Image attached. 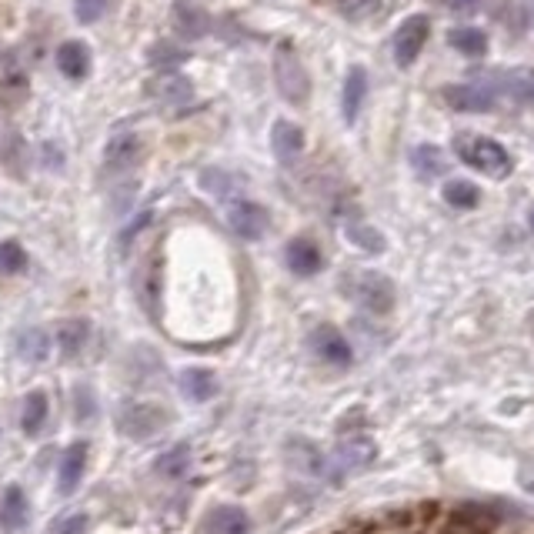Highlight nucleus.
I'll list each match as a JSON object with an SVG mask.
<instances>
[{
    "mask_svg": "<svg viewBox=\"0 0 534 534\" xmlns=\"http://www.w3.org/2000/svg\"><path fill=\"white\" fill-rule=\"evenodd\" d=\"M454 154L461 164H468L471 171H478L494 181H504L511 174V154L504 151L501 141H494L488 134H454Z\"/></svg>",
    "mask_w": 534,
    "mask_h": 534,
    "instance_id": "f257e3e1",
    "label": "nucleus"
},
{
    "mask_svg": "<svg viewBox=\"0 0 534 534\" xmlns=\"http://www.w3.org/2000/svg\"><path fill=\"white\" fill-rule=\"evenodd\" d=\"M274 84H278L281 97L291 107H304L311 97V74L304 67L298 47L291 41H281L274 47Z\"/></svg>",
    "mask_w": 534,
    "mask_h": 534,
    "instance_id": "f03ea898",
    "label": "nucleus"
},
{
    "mask_svg": "<svg viewBox=\"0 0 534 534\" xmlns=\"http://www.w3.org/2000/svg\"><path fill=\"white\" fill-rule=\"evenodd\" d=\"M344 284H348L344 291L351 294L354 304H361L368 314H388L394 308V284L381 271H358Z\"/></svg>",
    "mask_w": 534,
    "mask_h": 534,
    "instance_id": "7ed1b4c3",
    "label": "nucleus"
},
{
    "mask_svg": "<svg viewBox=\"0 0 534 534\" xmlns=\"http://www.w3.org/2000/svg\"><path fill=\"white\" fill-rule=\"evenodd\" d=\"M144 157H147L144 137L134 134V131H121V134H114L104 147V174L127 177L141 167Z\"/></svg>",
    "mask_w": 534,
    "mask_h": 534,
    "instance_id": "20e7f679",
    "label": "nucleus"
},
{
    "mask_svg": "<svg viewBox=\"0 0 534 534\" xmlns=\"http://www.w3.org/2000/svg\"><path fill=\"white\" fill-rule=\"evenodd\" d=\"M117 424H121L124 434L141 441L167 428V411L154 401H124L121 411H117Z\"/></svg>",
    "mask_w": 534,
    "mask_h": 534,
    "instance_id": "39448f33",
    "label": "nucleus"
},
{
    "mask_svg": "<svg viewBox=\"0 0 534 534\" xmlns=\"http://www.w3.org/2000/svg\"><path fill=\"white\" fill-rule=\"evenodd\" d=\"M227 227L241 237V241H261L271 231V214L264 204L251 201V197H234L227 204Z\"/></svg>",
    "mask_w": 534,
    "mask_h": 534,
    "instance_id": "423d86ee",
    "label": "nucleus"
},
{
    "mask_svg": "<svg viewBox=\"0 0 534 534\" xmlns=\"http://www.w3.org/2000/svg\"><path fill=\"white\" fill-rule=\"evenodd\" d=\"M481 84H488L491 91L508 94L511 101L534 111V71L531 67H494V71L478 77Z\"/></svg>",
    "mask_w": 534,
    "mask_h": 534,
    "instance_id": "0eeeda50",
    "label": "nucleus"
},
{
    "mask_svg": "<svg viewBox=\"0 0 534 534\" xmlns=\"http://www.w3.org/2000/svg\"><path fill=\"white\" fill-rule=\"evenodd\" d=\"M431 37V21L428 14H411L408 21H404L398 31H394V61H398V67H411L414 61L421 57L424 44H428Z\"/></svg>",
    "mask_w": 534,
    "mask_h": 534,
    "instance_id": "6e6552de",
    "label": "nucleus"
},
{
    "mask_svg": "<svg viewBox=\"0 0 534 534\" xmlns=\"http://www.w3.org/2000/svg\"><path fill=\"white\" fill-rule=\"evenodd\" d=\"M147 94H154V101L164 107H187L197 97L194 81L177 71V67L174 71H157L151 81H147Z\"/></svg>",
    "mask_w": 534,
    "mask_h": 534,
    "instance_id": "1a4fd4ad",
    "label": "nucleus"
},
{
    "mask_svg": "<svg viewBox=\"0 0 534 534\" xmlns=\"http://www.w3.org/2000/svg\"><path fill=\"white\" fill-rule=\"evenodd\" d=\"M311 348L324 364H331V368H351V361H354L348 338H344L334 324H318V328L311 331Z\"/></svg>",
    "mask_w": 534,
    "mask_h": 534,
    "instance_id": "9d476101",
    "label": "nucleus"
},
{
    "mask_svg": "<svg viewBox=\"0 0 534 534\" xmlns=\"http://www.w3.org/2000/svg\"><path fill=\"white\" fill-rule=\"evenodd\" d=\"M441 94H444V104L461 114H491L494 111V91L481 81L451 84V87H444Z\"/></svg>",
    "mask_w": 534,
    "mask_h": 534,
    "instance_id": "9b49d317",
    "label": "nucleus"
},
{
    "mask_svg": "<svg viewBox=\"0 0 534 534\" xmlns=\"http://www.w3.org/2000/svg\"><path fill=\"white\" fill-rule=\"evenodd\" d=\"M171 27L181 41H201L204 34H211V14H207L197 0H174Z\"/></svg>",
    "mask_w": 534,
    "mask_h": 534,
    "instance_id": "f8f14e48",
    "label": "nucleus"
},
{
    "mask_svg": "<svg viewBox=\"0 0 534 534\" xmlns=\"http://www.w3.org/2000/svg\"><path fill=\"white\" fill-rule=\"evenodd\" d=\"M284 264H288V271L298 274V278H314L324 267V254L311 237H291L288 247H284Z\"/></svg>",
    "mask_w": 534,
    "mask_h": 534,
    "instance_id": "ddd939ff",
    "label": "nucleus"
},
{
    "mask_svg": "<svg viewBox=\"0 0 534 534\" xmlns=\"http://www.w3.org/2000/svg\"><path fill=\"white\" fill-rule=\"evenodd\" d=\"M91 67H94V57H91V47L84 41H64L57 47V71L71 84L87 81V77H91Z\"/></svg>",
    "mask_w": 534,
    "mask_h": 534,
    "instance_id": "4468645a",
    "label": "nucleus"
},
{
    "mask_svg": "<svg viewBox=\"0 0 534 534\" xmlns=\"http://www.w3.org/2000/svg\"><path fill=\"white\" fill-rule=\"evenodd\" d=\"M304 131L294 121H274L271 127V151L274 157H278L281 164H294V161H301V154H304Z\"/></svg>",
    "mask_w": 534,
    "mask_h": 534,
    "instance_id": "2eb2a0df",
    "label": "nucleus"
},
{
    "mask_svg": "<svg viewBox=\"0 0 534 534\" xmlns=\"http://www.w3.org/2000/svg\"><path fill=\"white\" fill-rule=\"evenodd\" d=\"M364 97H368V71H364L361 64H354L348 71V77H344V91H341V114L348 124L358 121Z\"/></svg>",
    "mask_w": 534,
    "mask_h": 534,
    "instance_id": "dca6fc26",
    "label": "nucleus"
},
{
    "mask_svg": "<svg viewBox=\"0 0 534 534\" xmlns=\"http://www.w3.org/2000/svg\"><path fill=\"white\" fill-rule=\"evenodd\" d=\"M87 451H91V444L87 441H74L71 448L64 451L61 458V468H57V488H61V494H71L77 484H81L84 478V468H87Z\"/></svg>",
    "mask_w": 534,
    "mask_h": 534,
    "instance_id": "f3484780",
    "label": "nucleus"
},
{
    "mask_svg": "<svg viewBox=\"0 0 534 534\" xmlns=\"http://www.w3.org/2000/svg\"><path fill=\"white\" fill-rule=\"evenodd\" d=\"M0 161L11 171L17 181H27V171H31V151H27V141L21 134H4L0 141Z\"/></svg>",
    "mask_w": 534,
    "mask_h": 534,
    "instance_id": "a211bd4d",
    "label": "nucleus"
},
{
    "mask_svg": "<svg viewBox=\"0 0 534 534\" xmlns=\"http://www.w3.org/2000/svg\"><path fill=\"white\" fill-rule=\"evenodd\" d=\"M207 534H251V518L241 508H214L204 521Z\"/></svg>",
    "mask_w": 534,
    "mask_h": 534,
    "instance_id": "6ab92c4d",
    "label": "nucleus"
},
{
    "mask_svg": "<svg viewBox=\"0 0 534 534\" xmlns=\"http://www.w3.org/2000/svg\"><path fill=\"white\" fill-rule=\"evenodd\" d=\"M181 391H184L191 401H197V404L211 401L214 394H217L214 371H207V368H187V371H181Z\"/></svg>",
    "mask_w": 534,
    "mask_h": 534,
    "instance_id": "aec40b11",
    "label": "nucleus"
},
{
    "mask_svg": "<svg viewBox=\"0 0 534 534\" xmlns=\"http://www.w3.org/2000/svg\"><path fill=\"white\" fill-rule=\"evenodd\" d=\"M87 338H91V324H87L84 318L64 321L61 328H57V344H61L64 358H77V354L84 351Z\"/></svg>",
    "mask_w": 534,
    "mask_h": 534,
    "instance_id": "412c9836",
    "label": "nucleus"
},
{
    "mask_svg": "<svg viewBox=\"0 0 534 534\" xmlns=\"http://www.w3.org/2000/svg\"><path fill=\"white\" fill-rule=\"evenodd\" d=\"M411 167H414V174H418L421 181H431V177H441L448 164H444L441 147L421 144V147H414V151H411Z\"/></svg>",
    "mask_w": 534,
    "mask_h": 534,
    "instance_id": "4be33fe9",
    "label": "nucleus"
},
{
    "mask_svg": "<svg viewBox=\"0 0 534 534\" xmlns=\"http://www.w3.org/2000/svg\"><path fill=\"white\" fill-rule=\"evenodd\" d=\"M451 47L464 57H484L488 54V34L481 31V27H454L448 34Z\"/></svg>",
    "mask_w": 534,
    "mask_h": 534,
    "instance_id": "5701e85b",
    "label": "nucleus"
},
{
    "mask_svg": "<svg viewBox=\"0 0 534 534\" xmlns=\"http://www.w3.org/2000/svg\"><path fill=\"white\" fill-rule=\"evenodd\" d=\"M17 354L31 364L47 361V354H51V338H47V331H41V328L24 331L21 338H17Z\"/></svg>",
    "mask_w": 534,
    "mask_h": 534,
    "instance_id": "b1692460",
    "label": "nucleus"
},
{
    "mask_svg": "<svg viewBox=\"0 0 534 534\" xmlns=\"http://www.w3.org/2000/svg\"><path fill=\"white\" fill-rule=\"evenodd\" d=\"M0 514H4V528L17 531L27 524V494L21 488H7L4 491V504H0Z\"/></svg>",
    "mask_w": 534,
    "mask_h": 534,
    "instance_id": "393cba45",
    "label": "nucleus"
},
{
    "mask_svg": "<svg viewBox=\"0 0 534 534\" xmlns=\"http://www.w3.org/2000/svg\"><path fill=\"white\" fill-rule=\"evenodd\" d=\"M187 54L184 47H177L171 41H157L151 51H147V64L154 67V71H174V67H181L187 61Z\"/></svg>",
    "mask_w": 534,
    "mask_h": 534,
    "instance_id": "a878e982",
    "label": "nucleus"
},
{
    "mask_svg": "<svg viewBox=\"0 0 534 534\" xmlns=\"http://www.w3.org/2000/svg\"><path fill=\"white\" fill-rule=\"evenodd\" d=\"M44 421H47V394L31 391L24 398V408H21V428L27 434H37L44 428Z\"/></svg>",
    "mask_w": 534,
    "mask_h": 534,
    "instance_id": "bb28decb",
    "label": "nucleus"
},
{
    "mask_svg": "<svg viewBox=\"0 0 534 534\" xmlns=\"http://www.w3.org/2000/svg\"><path fill=\"white\" fill-rule=\"evenodd\" d=\"M344 234H348V241L354 247H361V251H368V254H384V247H388L384 234L371 224H348L344 227Z\"/></svg>",
    "mask_w": 534,
    "mask_h": 534,
    "instance_id": "cd10ccee",
    "label": "nucleus"
},
{
    "mask_svg": "<svg viewBox=\"0 0 534 534\" xmlns=\"http://www.w3.org/2000/svg\"><path fill=\"white\" fill-rule=\"evenodd\" d=\"M444 201L458 211H474L481 204V191L471 181H448L444 184Z\"/></svg>",
    "mask_w": 534,
    "mask_h": 534,
    "instance_id": "c85d7f7f",
    "label": "nucleus"
},
{
    "mask_svg": "<svg viewBox=\"0 0 534 534\" xmlns=\"http://www.w3.org/2000/svg\"><path fill=\"white\" fill-rule=\"evenodd\" d=\"M27 251L17 241H0V274L4 278H14V274L27 271Z\"/></svg>",
    "mask_w": 534,
    "mask_h": 534,
    "instance_id": "c756f323",
    "label": "nucleus"
},
{
    "mask_svg": "<svg viewBox=\"0 0 534 534\" xmlns=\"http://www.w3.org/2000/svg\"><path fill=\"white\" fill-rule=\"evenodd\" d=\"M187 464H191L187 444H177V448H171L167 454H161V458H157V471L167 474V478H181V474L187 471Z\"/></svg>",
    "mask_w": 534,
    "mask_h": 534,
    "instance_id": "7c9ffc66",
    "label": "nucleus"
},
{
    "mask_svg": "<svg viewBox=\"0 0 534 534\" xmlns=\"http://www.w3.org/2000/svg\"><path fill=\"white\" fill-rule=\"evenodd\" d=\"M114 7V0H74V17L81 24H97L107 11Z\"/></svg>",
    "mask_w": 534,
    "mask_h": 534,
    "instance_id": "2f4dec72",
    "label": "nucleus"
},
{
    "mask_svg": "<svg viewBox=\"0 0 534 534\" xmlns=\"http://www.w3.org/2000/svg\"><path fill=\"white\" fill-rule=\"evenodd\" d=\"M334 4H338V11L348 17V21H361V17L378 11L384 0H334Z\"/></svg>",
    "mask_w": 534,
    "mask_h": 534,
    "instance_id": "473e14b6",
    "label": "nucleus"
},
{
    "mask_svg": "<svg viewBox=\"0 0 534 534\" xmlns=\"http://www.w3.org/2000/svg\"><path fill=\"white\" fill-rule=\"evenodd\" d=\"M201 187H204V191L217 194V197H224L227 191H234V181L224 171H217V167H207V171L201 174Z\"/></svg>",
    "mask_w": 534,
    "mask_h": 534,
    "instance_id": "72a5a7b5",
    "label": "nucleus"
},
{
    "mask_svg": "<svg viewBox=\"0 0 534 534\" xmlns=\"http://www.w3.org/2000/svg\"><path fill=\"white\" fill-rule=\"evenodd\" d=\"M87 524H91L87 521V514L74 511V514H64L61 521H54L47 534H87Z\"/></svg>",
    "mask_w": 534,
    "mask_h": 534,
    "instance_id": "f704fd0d",
    "label": "nucleus"
},
{
    "mask_svg": "<svg viewBox=\"0 0 534 534\" xmlns=\"http://www.w3.org/2000/svg\"><path fill=\"white\" fill-rule=\"evenodd\" d=\"M74 414H77V421H91L94 414H97V404L91 398V388H84V384L74 391Z\"/></svg>",
    "mask_w": 534,
    "mask_h": 534,
    "instance_id": "c9c22d12",
    "label": "nucleus"
},
{
    "mask_svg": "<svg viewBox=\"0 0 534 534\" xmlns=\"http://www.w3.org/2000/svg\"><path fill=\"white\" fill-rule=\"evenodd\" d=\"M151 221H154V214H141V217H137L134 224H127V227H124V234H121V247H124V251H127V247H131V241H134V237L141 234L144 227L151 224Z\"/></svg>",
    "mask_w": 534,
    "mask_h": 534,
    "instance_id": "e433bc0d",
    "label": "nucleus"
},
{
    "mask_svg": "<svg viewBox=\"0 0 534 534\" xmlns=\"http://www.w3.org/2000/svg\"><path fill=\"white\" fill-rule=\"evenodd\" d=\"M448 4L454 7V11H471V7L478 4V0H448Z\"/></svg>",
    "mask_w": 534,
    "mask_h": 534,
    "instance_id": "4c0bfd02",
    "label": "nucleus"
},
{
    "mask_svg": "<svg viewBox=\"0 0 534 534\" xmlns=\"http://www.w3.org/2000/svg\"><path fill=\"white\" fill-rule=\"evenodd\" d=\"M521 484L534 494V471H521Z\"/></svg>",
    "mask_w": 534,
    "mask_h": 534,
    "instance_id": "58836bf2",
    "label": "nucleus"
},
{
    "mask_svg": "<svg viewBox=\"0 0 534 534\" xmlns=\"http://www.w3.org/2000/svg\"><path fill=\"white\" fill-rule=\"evenodd\" d=\"M528 224H531V231H534V207H531V211H528Z\"/></svg>",
    "mask_w": 534,
    "mask_h": 534,
    "instance_id": "ea45409f",
    "label": "nucleus"
},
{
    "mask_svg": "<svg viewBox=\"0 0 534 534\" xmlns=\"http://www.w3.org/2000/svg\"><path fill=\"white\" fill-rule=\"evenodd\" d=\"M531 334H534V314H531Z\"/></svg>",
    "mask_w": 534,
    "mask_h": 534,
    "instance_id": "a19ab883",
    "label": "nucleus"
}]
</instances>
